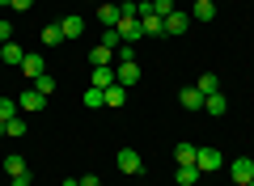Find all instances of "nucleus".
Instances as JSON below:
<instances>
[{
	"label": "nucleus",
	"mask_w": 254,
	"mask_h": 186,
	"mask_svg": "<svg viewBox=\"0 0 254 186\" xmlns=\"http://www.w3.org/2000/svg\"><path fill=\"white\" fill-rule=\"evenodd\" d=\"M115 80H119L123 89L140 85V63H136V60H115Z\"/></svg>",
	"instance_id": "f257e3e1"
},
{
	"label": "nucleus",
	"mask_w": 254,
	"mask_h": 186,
	"mask_svg": "<svg viewBox=\"0 0 254 186\" xmlns=\"http://www.w3.org/2000/svg\"><path fill=\"white\" fill-rule=\"evenodd\" d=\"M17 110L21 115H38V110H47V93H38V89H26L17 98Z\"/></svg>",
	"instance_id": "f03ea898"
},
{
	"label": "nucleus",
	"mask_w": 254,
	"mask_h": 186,
	"mask_svg": "<svg viewBox=\"0 0 254 186\" xmlns=\"http://www.w3.org/2000/svg\"><path fill=\"white\" fill-rule=\"evenodd\" d=\"M195 165H199V174H216L225 165V157H220V148H199L195 152Z\"/></svg>",
	"instance_id": "7ed1b4c3"
},
{
	"label": "nucleus",
	"mask_w": 254,
	"mask_h": 186,
	"mask_svg": "<svg viewBox=\"0 0 254 186\" xmlns=\"http://www.w3.org/2000/svg\"><path fill=\"white\" fill-rule=\"evenodd\" d=\"M115 165H119V174H140V169H144V161H140L136 148H119Z\"/></svg>",
	"instance_id": "20e7f679"
},
{
	"label": "nucleus",
	"mask_w": 254,
	"mask_h": 186,
	"mask_svg": "<svg viewBox=\"0 0 254 186\" xmlns=\"http://www.w3.org/2000/svg\"><path fill=\"white\" fill-rule=\"evenodd\" d=\"M119 34H123V43H140L144 38V30H140V17H127V13H119Z\"/></svg>",
	"instance_id": "39448f33"
},
{
	"label": "nucleus",
	"mask_w": 254,
	"mask_h": 186,
	"mask_svg": "<svg viewBox=\"0 0 254 186\" xmlns=\"http://www.w3.org/2000/svg\"><path fill=\"white\" fill-rule=\"evenodd\" d=\"M229 178H233V182H242V186H250V182H254V157L233 161V165H229Z\"/></svg>",
	"instance_id": "423d86ee"
},
{
	"label": "nucleus",
	"mask_w": 254,
	"mask_h": 186,
	"mask_svg": "<svg viewBox=\"0 0 254 186\" xmlns=\"http://www.w3.org/2000/svg\"><path fill=\"white\" fill-rule=\"evenodd\" d=\"M161 26H165V34H187V30H190V13H182V9H174L170 17L161 21Z\"/></svg>",
	"instance_id": "0eeeda50"
},
{
	"label": "nucleus",
	"mask_w": 254,
	"mask_h": 186,
	"mask_svg": "<svg viewBox=\"0 0 254 186\" xmlns=\"http://www.w3.org/2000/svg\"><path fill=\"white\" fill-rule=\"evenodd\" d=\"M21 72H26V80L47 76V60H43V55H26V60H21Z\"/></svg>",
	"instance_id": "6e6552de"
},
{
	"label": "nucleus",
	"mask_w": 254,
	"mask_h": 186,
	"mask_svg": "<svg viewBox=\"0 0 254 186\" xmlns=\"http://www.w3.org/2000/svg\"><path fill=\"white\" fill-rule=\"evenodd\" d=\"M203 98H208V93H199V89L195 85H187L178 93V102H182V110H203Z\"/></svg>",
	"instance_id": "1a4fd4ad"
},
{
	"label": "nucleus",
	"mask_w": 254,
	"mask_h": 186,
	"mask_svg": "<svg viewBox=\"0 0 254 186\" xmlns=\"http://www.w3.org/2000/svg\"><path fill=\"white\" fill-rule=\"evenodd\" d=\"M140 30H144V38H161L165 34V26H161L157 13H140Z\"/></svg>",
	"instance_id": "9d476101"
},
{
	"label": "nucleus",
	"mask_w": 254,
	"mask_h": 186,
	"mask_svg": "<svg viewBox=\"0 0 254 186\" xmlns=\"http://www.w3.org/2000/svg\"><path fill=\"white\" fill-rule=\"evenodd\" d=\"M195 152H199V148H195L190 140H178V144H174V161H178V165H195Z\"/></svg>",
	"instance_id": "9b49d317"
},
{
	"label": "nucleus",
	"mask_w": 254,
	"mask_h": 186,
	"mask_svg": "<svg viewBox=\"0 0 254 186\" xmlns=\"http://www.w3.org/2000/svg\"><path fill=\"white\" fill-rule=\"evenodd\" d=\"M85 26H89V21H85V17H76V13H72V17H64V21H60L64 38H81V34H85Z\"/></svg>",
	"instance_id": "f8f14e48"
},
{
	"label": "nucleus",
	"mask_w": 254,
	"mask_h": 186,
	"mask_svg": "<svg viewBox=\"0 0 254 186\" xmlns=\"http://www.w3.org/2000/svg\"><path fill=\"white\" fill-rule=\"evenodd\" d=\"M98 26H102V30L119 26V4H110V0H102V9H98Z\"/></svg>",
	"instance_id": "ddd939ff"
},
{
	"label": "nucleus",
	"mask_w": 254,
	"mask_h": 186,
	"mask_svg": "<svg viewBox=\"0 0 254 186\" xmlns=\"http://www.w3.org/2000/svg\"><path fill=\"white\" fill-rule=\"evenodd\" d=\"M85 110H102V106H106V89H98V85H89V89H85Z\"/></svg>",
	"instance_id": "4468645a"
},
{
	"label": "nucleus",
	"mask_w": 254,
	"mask_h": 186,
	"mask_svg": "<svg viewBox=\"0 0 254 186\" xmlns=\"http://www.w3.org/2000/svg\"><path fill=\"white\" fill-rule=\"evenodd\" d=\"M93 85H98V89L119 85V80H115V63H102V68H93Z\"/></svg>",
	"instance_id": "2eb2a0df"
},
{
	"label": "nucleus",
	"mask_w": 254,
	"mask_h": 186,
	"mask_svg": "<svg viewBox=\"0 0 254 186\" xmlns=\"http://www.w3.org/2000/svg\"><path fill=\"white\" fill-rule=\"evenodd\" d=\"M203 110H208V115H225V110H229V102H225V93H208V98H203Z\"/></svg>",
	"instance_id": "dca6fc26"
},
{
	"label": "nucleus",
	"mask_w": 254,
	"mask_h": 186,
	"mask_svg": "<svg viewBox=\"0 0 254 186\" xmlns=\"http://www.w3.org/2000/svg\"><path fill=\"white\" fill-rule=\"evenodd\" d=\"M174 182H178V186H195V182H199V165H178Z\"/></svg>",
	"instance_id": "f3484780"
},
{
	"label": "nucleus",
	"mask_w": 254,
	"mask_h": 186,
	"mask_svg": "<svg viewBox=\"0 0 254 186\" xmlns=\"http://www.w3.org/2000/svg\"><path fill=\"white\" fill-rule=\"evenodd\" d=\"M0 60H4V63H17V68H21V60H26V51H21L17 43H4V47H0Z\"/></svg>",
	"instance_id": "a211bd4d"
},
{
	"label": "nucleus",
	"mask_w": 254,
	"mask_h": 186,
	"mask_svg": "<svg viewBox=\"0 0 254 186\" xmlns=\"http://www.w3.org/2000/svg\"><path fill=\"white\" fill-rule=\"evenodd\" d=\"M89 63H93V68H102V63H115V51H110V47H93V51H89Z\"/></svg>",
	"instance_id": "6ab92c4d"
},
{
	"label": "nucleus",
	"mask_w": 254,
	"mask_h": 186,
	"mask_svg": "<svg viewBox=\"0 0 254 186\" xmlns=\"http://www.w3.org/2000/svg\"><path fill=\"white\" fill-rule=\"evenodd\" d=\"M216 17V0H195V21H212Z\"/></svg>",
	"instance_id": "aec40b11"
},
{
	"label": "nucleus",
	"mask_w": 254,
	"mask_h": 186,
	"mask_svg": "<svg viewBox=\"0 0 254 186\" xmlns=\"http://www.w3.org/2000/svg\"><path fill=\"white\" fill-rule=\"evenodd\" d=\"M195 89H199V93H220V80H216V72H203V76L195 80Z\"/></svg>",
	"instance_id": "412c9836"
},
{
	"label": "nucleus",
	"mask_w": 254,
	"mask_h": 186,
	"mask_svg": "<svg viewBox=\"0 0 254 186\" xmlns=\"http://www.w3.org/2000/svg\"><path fill=\"white\" fill-rule=\"evenodd\" d=\"M4 169H9V178L30 174V169H26V157H17V152H13V157H4Z\"/></svg>",
	"instance_id": "4be33fe9"
},
{
	"label": "nucleus",
	"mask_w": 254,
	"mask_h": 186,
	"mask_svg": "<svg viewBox=\"0 0 254 186\" xmlns=\"http://www.w3.org/2000/svg\"><path fill=\"white\" fill-rule=\"evenodd\" d=\"M9 119H17V98H0V127Z\"/></svg>",
	"instance_id": "5701e85b"
},
{
	"label": "nucleus",
	"mask_w": 254,
	"mask_h": 186,
	"mask_svg": "<svg viewBox=\"0 0 254 186\" xmlns=\"http://www.w3.org/2000/svg\"><path fill=\"white\" fill-rule=\"evenodd\" d=\"M102 47H110V51H119V47H123V34H119L115 26H110V30H102Z\"/></svg>",
	"instance_id": "b1692460"
},
{
	"label": "nucleus",
	"mask_w": 254,
	"mask_h": 186,
	"mask_svg": "<svg viewBox=\"0 0 254 186\" xmlns=\"http://www.w3.org/2000/svg\"><path fill=\"white\" fill-rule=\"evenodd\" d=\"M123 102H127V89L123 85H110L106 89V106H123Z\"/></svg>",
	"instance_id": "393cba45"
},
{
	"label": "nucleus",
	"mask_w": 254,
	"mask_h": 186,
	"mask_svg": "<svg viewBox=\"0 0 254 186\" xmlns=\"http://www.w3.org/2000/svg\"><path fill=\"white\" fill-rule=\"evenodd\" d=\"M0 135H26V119H9V123H4V127H0Z\"/></svg>",
	"instance_id": "a878e982"
},
{
	"label": "nucleus",
	"mask_w": 254,
	"mask_h": 186,
	"mask_svg": "<svg viewBox=\"0 0 254 186\" xmlns=\"http://www.w3.org/2000/svg\"><path fill=\"white\" fill-rule=\"evenodd\" d=\"M60 38H64V30H60V26H43V43H47V47H55Z\"/></svg>",
	"instance_id": "bb28decb"
},
{
	"label": "nucleus",
	"mask_w": 254,
	"mask_h": 186,
	"mask_svg": "<svg viewBox=\"0 0 254 186\" xmlns=\"http://www.w3.org/2000/svg\"><path fill=\"white\" fill-rule=\"evenodd\" d=\"M153 13H157V17H170V13H174V0H153Z\"/></svg>",
	"instance_id": "cd10ccee"
},
{
	"label": "nucleus",
	"mask_w": 254,
	"mask_h": 186,
	"mask_svg": "<svg viewBox=\"0 0 254 186\" xmlns=\"http://www.w3.org/2000/svg\"><path fill=\"white\" fill-rule=\"evenodd\" d=\"M34 89H38V93H47V98H51V93H55V76H38V80H34Z\"/></svg>",
	"instance_id": "c85d7f7f"
},
{
	"label": "nucleus",
	"mask_w": 254,
	"mask_h": 186,
	"mask_svg": "<svg viewBox=\"0 0 254 186\" xmlns=\"http://www.w3.org/2000/svg\"><path fill=\"white\" fill-rule=\"evenodd\" d=\"M4 43H13V21L9 17H0V47Z\"/></svg>",
	"instance_id": "c756f323"
},
{
	"label": "nucleus",
	"mask_w": 254,
	"mask_h": 186,
	"mask_svg": "<svg viewBox=\"0 0 254 186\" xmlns=\"http://www.w3.org/2000/svg\"><path fill=\"white\" fill-rule=\"evenodd\" d=\"M30 4H34V0H9V9H17V13H26Z\"/></svg>",
	"instance_id": "7c9ffc66"
},
{
	"label": "nucleus",
	"mask_w": 254,
	"mask_h": 186,
	"mask_svg": "<svg viewBox=\"0 0 254 186\" xmlns=\"http://www.w3.org/2000/svg\"><path fill=\"white\" fill-rule=\"evenodd\" d=\"M81 186H102V182H98V174H85V178H81Z\"/></svg>",
	"instance_id": "2f4dec72"
},
{
	"label": "nucleus",
	"mask_w": 254,
	"mask_h": 186,
	"mask_svg": "<svg viewBox=\"0 0 254 186\" xmlns=\"http://www.w3.org/2000/svg\"><path fill=\"white\" fill-rule=\"evenodd\" d=\"M13 186H30V174H21V178H13Z\"/></svg>",
	"instance_id": "473e14b6"
},
{
	"label": "nucleus",
	"mask_w": 254,
	"mask_h": 186,
	"mask_svg": "<svg viewBox=\"0 0 254 186\" xmlns=\"http://www.w3.org/2000/svg\"><path fill=\"white\" fill-rule=\"evenodd\" d=\"M64 186H81V178H68V182H64Z\"/></svg>",
	"instance_id": "72a5a7b5"
},
{
	"label": "nucleus",
	"mask_w": 254,
	"mask_h": 186,
	"mask_svg": "<svg viewBox=\"0 0 254 186\" xmlns=\"http://www.w3.org/2000/svg\"><path fill=\"white\" fill-rule=\"evenodd\" d=\"M233 186H242V182H233Z\"/></svg>",
	"instance_id": "f704fd0d"
}]
</instances>
